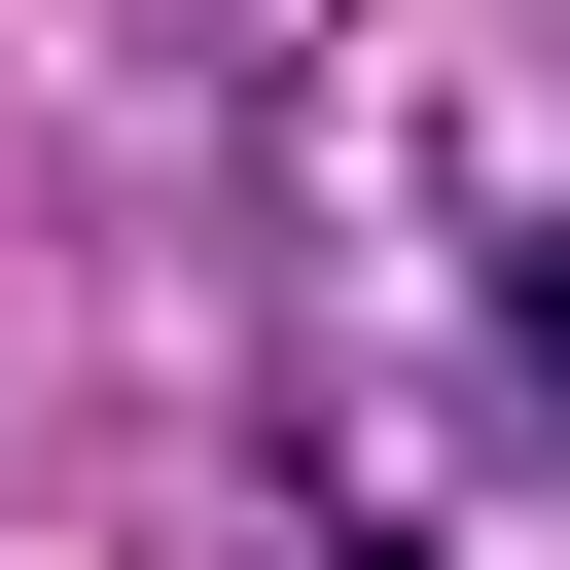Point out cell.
Wrapping results in <instances>:
<instances>
[{
    "label": "cell",
    "mask_w": 570,
    "mask_h": 570,
    "mask_svg": "<svg viewBox=\"0 0 570 570\" xmlns=\"http://www.w3.org/2000/svg\"><path fill=\"white\" fill-rule=\"evenodd\" d=\"M534 356H570V214H534Z\"/></svg>",
    "instance_id": "1"
}]
</instances>
